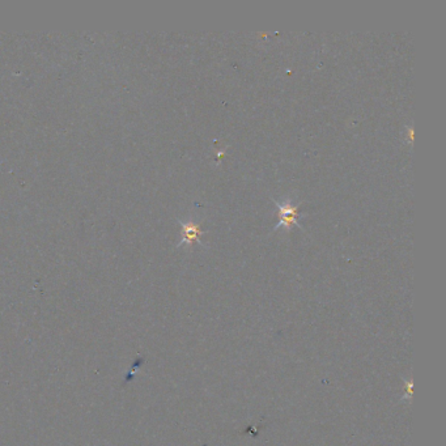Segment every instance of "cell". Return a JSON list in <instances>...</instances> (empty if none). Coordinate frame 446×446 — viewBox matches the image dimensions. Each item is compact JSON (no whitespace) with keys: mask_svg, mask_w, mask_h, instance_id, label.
I'll return each mask as SVG.
<instances>
[{"mask_svg":"<svg viewBox=\"0 0 446 446\" xmlns=\"http://www.w3.org/2000/svg\"><path fill=\"white\" fill-rule=\"evenodd\" d=\"M277 215H279V222L276 227H286L291 228L293 224H297V218H299V212H297V206L292 204L291 200L277 203Z\"/></svg>","mask_w":446,"mask_h":446,"instance_id":"obj_1","label":"cell"},{"mask_svg":"<svg viewBox=\"0 0 446 446\" xmlns=\"http://www.w3.org/2000/svg\"><path fill=\"white\" fill-rule=\"evenodd\" d=\"M200 236H202V231H200L199 225L191 221L183 224L182 228L183 244H194V242H198Z\"/></svg>","mask_w":446,"mask_h":446,"instance_id":"obj_2","label":"cell"}]
</instances>
